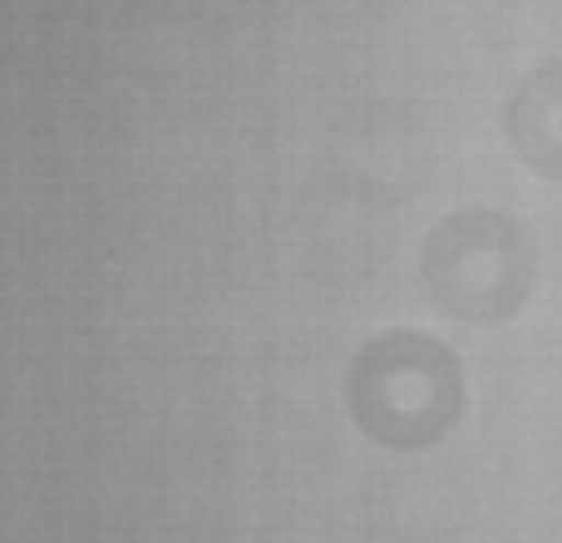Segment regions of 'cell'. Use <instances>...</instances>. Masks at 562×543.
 I'll return each mask as SVG.
<instances>
[{
    "label": "cell",
    "instance_id": "1",
    "mask_svg": "<svg viewBox=\"0 0 562 543\" xmlns=\"http://www.w3.org/2000/svg\"><path fill=\"white\" fill-rule=\"evenodd\" d=\"M346 400L370 440L390 450H425L464 410L459 356L425 331H385L350 361Z\"/></svg>",
    "mask_w": 562,
    "mask_h": 543
},
{
    "label": "cell",
    "instance_id": "2",
    "mask_svg": "<svg viewBox=\"0 0 562 543\" xmlns=\"http://www.w3.org/2000/svg\"><path fill=\"white\" fill-rule=\"evenodd\" d=\"M425 287L454 321L498 326L528 301L538 281L533 233L498 208H464L425 243Z\"/></svg>",
    "mask_w": 562,
    "mask_h": 543
},
{
    "label": "cell",
    "instance_id": "3",
    "mask_svg": "<svg viewBox=\"0 0 562 543\" xmlns=\"http://www.w3.org/2000/svg\"><path fill=\"white\" fill-rule=\"evenodd\" d=\"M508 138L538 174L562 178V59L538 65L508 99Z\"/></svg>",
    "mask_w": 562,
    "mask_h": 543
}]
</instances>
